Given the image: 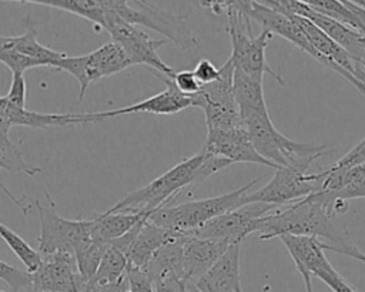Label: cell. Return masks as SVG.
I'll return each mask as SVG.
<instances>
[{
  "label": "cell",
  "instance_id": "ac0fdd59",
  "mask_svg": "<svg viewBox=\"0 0 365 292\" xmlns=\"http://www.w3.org/2000/svg\"><path fill=\"white\" fill-rule=\"evenodd\" d=\"M248 17L250 20L257 21L262 27V30H267L271 34H278L284 37L285 40L297 46L299 50L308 53L311 57H314L321 63L318 53L312 48V46L309 44V41L307 40L305 34L302 33V30L299 28V26L297 24L292 16H285L282 13H278L272 9H268L254 1V6Z\"/></svg>",
  "mask_w": 365,
  "mask_h": 292
},
{
  "label": "cell",
  "instance_id": "4dcf8cb0",
  "mask_svg": "<svg viewBox=\"0 0 365 292\" xmlns=\"http://www.w3.org/2000/svg\"><path fill=\"white\" fill-rule=\"evenodd\" d=\"M51 68L67 71L78 81V84H80L78 100L81 101L84 98V94H86L88 85H90V81L87 77V56H76V57L64 56L60 60H57Z\"/></svg>",
  "mask_w": 365,
  "mask_h": 292
},
{
  "label": "cell",
  "instance_id": "9c48e42d",
  "mask_svg": "<svg viewBox=\"0 0 365 292\" xmlns=\"http://www.w3.org/2000/svg\"><path fill=\"white\" fill-rule=\"evenodd\" d=\"M103 30H106L111 36L113 41L123 47L133 66L145 64L163 75H167L170 78L174 75L175 70L167 66L158 56V48L164 46L168 40L151 38L145 31L138 28V26L123 20L115 13L107 14Z\"/></svg>",
  "mask_w": 365,
  "mask_h": 292
},
{
  "label": "cell",
  "instance_id": "c3c4849f",
  "mask_svg": "<svg viewBox=\"0 0 365 292\" xmlns=\"http://www.w3.org/2000/svg\"><path fill=\"white\" fill-rule=\"evenodd\" d=\"M240 292H242V289H241V291H240Z\"/></svg>",
  "mask_w": 365,
  "mask_h": 292
},
{
  "label": "cell",
  "instance_id": "3957f363",
  "mask_svg": "<svg viewBox=\"0 0 365 292\" xmlns=\"http://www.w3.org/2000/svg\"><path fill=\"white\" fill-rule=\"evenodd\" d=\"M265 177L262 174L261 177H257L251 179L248 184L242 185L241 188L231 191L228 194L217 195V197H210V198H202V199H191L185 201L182 204L174 205V207H161L150 212L147 221L174 231V232H190L210 219L231 211L234 208H238L241 205L242 197L247 194V191L261 181Z\"/></svg>",
  "mask_w": 365,
  "mask_h": 292
},
{
  "label": "cell",
  "instance_id": "4316f807",
  "mask_svg": "<svg viewBox=\"0 0 365 292\" xmlns=\"http://www.w3.org/2000/svg\"><path fill=\"white\" fill-rule=\"evenodd\" d=\"M30 3L70 11L76 16L87 19L100 28H103L106 23V11L100 6L98 0H30Z\"/></svg>",
  "mask_w": 365,
  "mask_h": 292
},
{
  "label": "cell",
  "instance_id": "8992f818",
  "mask_svg": "<svg viewBox=\"0 0 365 292\" xmlns=\"http://www.w3.org/2000/svg\"><path fill=\"white\" fill-rule=\"evenodd\" d=\"M228 34L231 38L230 60L234 68H238L251 75L264 77L268 73L272 78L282 84V78L267 63L265 50L272 34L262 30L258 36L252 34L251 20L241 13H228Z\"/></svg>",
  "mask_w": 365,
  "mask_h": 292
},
{
  "label": "cell",
  "instance_id": "7c38bea8",
  "mask_svg": "<svg viewBox=\"0 0 365 292\" xmlns=\"http://www.w3.org/2000/svg\"><path fill=\"white\" fill-rule=\"evenodd\" d=\"M30 276L31 286L38 291L83 292L86 286L73 252H56L41 256L38 268Z\"/></svg>",
  "mask_w": 365,
  "mask_h": 292
},
{
  "label": "cell",
  "instance_id": "4fadbf2b",
  "mask_svg": "<svg viewBox=\"0 0 365 292\" xmlns=\"http://www.w3.org/2000/svg\"><path fill=\"white\" fill-rule=\"evenodd\" d=\"M204 151L218 155L231 164L234 162H252L272 167L254 150L250 140L245 122L221 130H207V140L202 147Z\"/></svg>",
  "mask_w": 365,
  "mask_h": 292
},
{
  "label": "cell",
  "instance_id": "cb8c5ba5",
  "mask_svg": "<svg viewBox=\"0 0 365 292\" xmlns=\"http://www.w3.org/2000/svg\"><path fill=\"white\" fill-rule=\"evenodd\" d=\"M27 31L21 36H0V47L13 48L27 57L34 58L41 67H53V64L64 57V53L54 51L50 47L43 46L37 40V31L30 20H26Z\"/></svg>",
  "mask_w": 365,
  "mask_h": 292
},
{
  "label": "cell",
  "instance_id": "e0dca14e",
  "mask_svg": "<svg viewBox=\"0 0 365 292\" xmlns=\"http://www.w3.org/2000/svg\"><path fill=\"white\" fill-rule=\"evenodd\" d=\"M185 234V232H184ZM228 242L195 238L185 234L182 239V279L188 285L200 278L228 248Z\"/></svg>",
  "mask_w": 365,
  "mask_h": 292
},
{
  "label": "cell",
  "instance_id": "ffe728a7",
  "mask_svg": "<svg viewBox=\"0 0 365 292\" xmlns=\"http://www.w3.org/2000/svg\"><path fill=\"white\" fill-rule=\"evenodd\" d=\"M181 232H174L165 228H161L150 221H145L138 231L128 254H127V261L130 266L144 269L153 255L167 242L177 239L181 236Z\"/></svg>",
  "mask_w": 365,
  "mask_h": 292
},
{
  "label": "cell",
  "instance_id": "74e56055",
  "mask_svg": "<svg viewBox=\"0 0 365 292\" xmlns=\"http://www.w3.org/2000/svg\"><path fill=\"white\" fill-rule=\"evenodd\" d=\"M154 292H187V283L174 273H165L154 279Z\"/></svg>",
  "mask_w": 365,
  "mask_h": 292
},
{
  "label": "cell",
  "instance_id": "60d3db41",
  "mask_svg": "<svg viewBox=\"0 0 365 292\" xmlns=\"http://www.w3.org/2000/svg\"><path fill=\"white\" fill-rule=\"evenodd\" d=\"M322 244H324V242H322ZM324 249H325V251H332V252H336V254L346 255V256H349V258H354V259H356V261L365 264V254L361 252L352 242H346V244H344V245H341V246H334V248L324 245Z\"/></svg>",
  "mask_w": 365,
  "mask_h": 292
},
{
  "label": "cell",
  "instance_id": "f546056e",
  "mask_svg": "<svg viewBox=\"0 0 365 292\" xmlns=\"http://www.w3.org/2000/svg\"><path fill=\"white\" fill-rule=\"evenodd\" d=\"M110 242H104L101 239H94L91 241V244L84 248L83 251L76 254V262H77V269L80 276L84 279V282L87 283L96 273L98 264L103 258L104 251L107 249Z\"/></svg>",
  "mask_w": 365,
  "mask_h": 292
},
{
  "label": "cell",
  "instance_id": "603a6c76",
  "mask_svg": "<svg viewBox=\"0 0 365 292\" xmlns=\"http://www.w3.org/2000/svg\"><path fill=\"white\" fill-rule=\"evenodd\" d=\"M147 211H120V212H101L94 214L91 218V235L94 239L110 242L127 231H130L137 222L148 218Z\"/></svg>",
  "mask_w": 365,
  "mask_h": 292
},
{
  "label": "cell",
  "instance_id": "d590c367",
  "mask_svg": "<svg viewBox=\"0 0 365 292\" xmlns=\"http://www.w3.org/2000/svg\"><path fill=\"white\" fill-rule=\"evenodd\" d=\"M174 85L177 87V90L187 95V97H192L195 95L200 88H201V84L200 81L197 80V77L194 75L192 71L190 70H181V71H175L174 75L171 77Z\"/></svg>",
  "mask_w": 365,
  "mask_h": 292
},
{
  "label": "cell",
  "instance_id": "83f0119b",
  "mask_svg": "<svg viewBox=\"0 0 365 292\" xmlns=\"http://www.w3.org/2000/svg\"><path fill=\"white\" fill-rule=\"evenodd\" d=\"M314 11L328 16L342 24L352 27L356 31L365 33V28L348 4V0H299Z\"/></svg>",
  "mask_w": 365,
  "mask_h": 292
},
{
  "label": "cell",
  "instance_id": "e575fe53",
  "mask_svg": "<svg viewBox=\"0 0 365 292\" xmlns=\"http://www.w3.org/2000/svg\"><path fill=\"white\" fill-rule=\"evenodd\" d=\"M26 78L24 73H11V84L9 93L4 95L7 103L17 108H26Z\"/></svg>",
  "mask_w": 365,
  "mask_h": 292
},
{
  "label": "cell",
  "instance_id": "8d00e7d4",
  "mask_svg": "<svg viewBox=\"0 0 365 292\" xmlns=\"http://www.w3.org/2000/svg\"><path fill=\"white\" fill-rule=\"evenodd\" d=\"M319 281H322L332 292H356L338 272L336 269L331 265L327 269L318 272L315 275Z\"/></svg>",
  "mask_w": 365,
  "mask_h": 292
},
{
  "label": "cell",
  "instance_id": "f6af8a7d",
  "mask_svg": "<svg viewBox=\"0 0 365 292\" xmlns=\"http://www.w3.org/2000/svg\"><path fill=\"white\" fill-rule=\"evenodd\" d=\"M27 292H50V291H38V289H34V288L31 286V289L27 291Z\"/></svg>",
  "mask_w": 365,
  "mask_h": 292
},
{
  "label": "cell",
  "instance_id": "b9f144b4",
  "mask_svg": "<svg viewBox=\"0 0 365 292\" xmlns=\"http://www.w3.org/2000/svg\"><path fill=\"white\" fill-rule=\"evenodd\" d=\"M9 111V103L6 97H0V135H9V131L11 128L7 117Z\"/></svg>",
  "mask_w": 365,
  "mask_h": 292
},
{
  "label": "cell",
  "instance_id": "bcb514c9",
  "mask_svg": "<svg viewBox=\"0 0 365 292\" xmlns=\"http://www.w3.org/2000/svg\"><path fill=\"white\" fill-rule=\"evenodd\" d=\"M121 292H128V285H127V286H125V288H124Z\"/></svg>",
  "mask_w": 365,
  "mask_h": 292
},
{
  "label": "cell",
  "instance_id": "ab89813d",
  "mask_svg": "<svg viewBox=\"0 0 365 292\" xmlns=\"http://www.w3.org/2000/svg\"><path fill=\"white\" fill-rule=\"evenodd\" d=\"M192 73L197 77V80L200 81V84L205 85V84L212 83L214 80H217V77L220 74V68H217L210 60L202 58L197 63Z\"/></svg>",
  "mask_w": 365,
  "mask_h": 292
},
{
  "label": "cell",
  "instance_id": "836d02e7",
  "mask_svg": "<svg viewBox=\"0 0 365 292\" xmlns=\"http://www.w3.org/2000/svg\"><path fill=\"white\" fill-rule=\"evenodd\" d=\"M125 278L128 292H154V282L144 269L127 265Z\"/></svg>",
  "mask_w": 365,
  "mask_h": 292
},
{
  "label": "cell",
  "instance_id": "484cf974",
  "mask_svg": "<svg viewBox=\"0 0 365 292\" xmlns=\"http://www.w3.org/2000/svg\"><path fill=\"white\" fill-rule=\"evenodd\" d=\"M127 265H128L127 256L121 251H118L117 248L108 244L94 276L87 283L110 285V283L118 282L125 275Z\"/></svg>",
  "mask_w": 365,
  "mask_h": 292
},
{
  "label": "cell",
  "instance_id": "44dd1931",
  "mask_svg": "<svg viewBox=\"0 0 365 292\" xmlns=\"http://www.w3.org/2000/svg\"><path fill=\"white\" fill-rule=\"evenodd\" d=\"M232 88L234 98L242 120L255 114L268 113L267 103L264 98L262 77L251 75L238 68H234Z\"/></svg>",
  "mask_w": 365,
  "mask_h": 292
},
{
  "label": "cell",
  "instance_id": "1f68e13d",
  "mask_svg": "<svg viewBox=\"0 0 365 292\" xmlns=\"http://www.w3.org/2000/svg\"><path fill=\"white\" fill-rule=\"evenodd\" d=\"M0 279H3L11 292H27L31 289V276L26 269L16 268L0 259Z\"/></svg>",
  "mask_w": 365,
  "mask_h": 292
},
{
  "label": "cell",
  "instance_id": "d6a6232c",
  "mask_svg": "<svg viewBox=\"0 0 365 292\" xmlns=\"http://www.w3.org/2000/svg\"><path fill=\"white\" fill-rule=\"evenodd\" d=\"M0 63L6 64L11 73H24L29 68L41 67L38 61L31 57H27L13 48L0 47Z\"/></svg>",
  "mask_w": 365,
  "mask_h": 292
},
{
  "label": "cell",
  "instance_id": "2e32d148",
  "mask_svg": "<svg viewBox=\"0 0 365 292\" xmlns=\"http://www.w3.org/2000/svg\"><path fill=\"white\" fill-rule=\"evenodd\" d=\"M279 239L285 245L304 279L305 292H314L312 278H315L318 272L331 266V262L325 256L324 244L315 236L282 235Z\"/></svg>",
  "mask_w": 365,
  "mask_h": 292
},
{
  "label": "cell",
  "instance_id": "6da1fadb",
  "mask_svg": "<svg viewBox=\"0 0 365 292\" xmlns=\"http://www.w3.org/2000/svg\"><path fill=\"white\" fill-rule=\"evenodd\" d=\"M348 211V201L334 199L317 191L302 199L281 205L267 214L258 226L257 238L268 241L282 235L324 238L325 246H341L349 242L335 218Z\"/></svg>",
  "mask_w": 365,
  "mask_h": 292
},
{
  "label": "cell",
  "instance_id": "9a60e30c",
  "mask_svg": "<svg viewBox=\"0 0 365 292\" xmlns=\"http://www.w3.org/2000/svg\"><path fill=\"white\" fill-rule=\"evenodd\" d=\"M240 248L241 244L228 245L200 278L187 285V292H240Z\"/></svg>",
  "mask_w": 365,
  "mask_h": 292
},
{
  "label": "cell",
  "instance_id": "30bf717a",
  "mask_svg": "<svg viewBox=\"0 0 365 292\" xmlns=\"http://www.w3.org/2000/svg\"><path fill=\"white\" fill-rule=\"evenodd\" d=\"M118 16L134 26H143L163 34L165 40L174 41L182 50H192L198 46L185 14L161 10L148 0L131 1L118 11Z\"/></svg>",
  "mask_w": 365,
  "mask_h": 292
},
{
  "label": "cell",
  "instance_id": "52a82bcc",
  "mask_svg": "<svg viewBox=\"0 0 365 292\" xmlns=\"http://www.w3.org/2000/svg\"><path fill=\"white\" fill-rule=\"evenodd\" d=\"M232 73L234 66L228 58L220 67L217 80L201 85L200 91L191 97L194 107H200L205 114L207 130L230 128L244 122L234 98Z\"/></svg>",
  "mask_w": 365,
  "mask_h": 292
},
{
  "label": "cell",
  "instance_id": "d6986e66",
  "mask_svg": "<svg viewBox=\"0 0 365 292\" xmlns=\"http://www.w3.org/2000/svg\"><path fill=\"white\" fill-rule=\"evenodd\" d=\"M322 179L319 189L334 199L349 201L354 198H365V164L346 168L331 165L321 172Z\"/></svg>",
  "mask_w": 365,
  "mask_h": 292
},
{
  "label": "cell",
  "instance_id": "5bb4252c",
  "mask_svg": "<svg viewBox=\"0 0 365 292\" xmlns=\"http://www.w3.org/2000/svg\"><path fill=\"white\" fill-rule=\"evenodd\" d=\"M155 75L164 81V84H165L164 91H161L153 97H148L140 103L123 107V108L100 111V113H87L90 121L97 122V121H103L107 118L125 115V114H137V113H150V114L165 115V114L180 113L188 107H194L192 98L181 94L170 77L163 75L160 73H155Z\"/></svg>",
  "mask_w": 365,
  "mask_h": 292
},
{
  "label": "cell",
  "instance_id": "8fae6325",
  "mask_svg": "<svg viewBox=\"0 0 365 292\" xmlns=\"http://www.w3.org/2000/svg\"><path fill=\"white\" fill-rule=\"evenodd\" d=\"M322 174H307L294 167H279L267 185L242 197V204L265 202L271 205H288L319 189Z\"/></svg>",
  "mask_w": 365,
  "mask_h": 292
},
{
  "label": "cell",
  "instance_id": "d4e9b609",
  "mask_svg": "<svg viewBox=\"0 0 365 292\" xmlns=\"http://www.w3.org/2000/svg\"><path fill=\"white\" fill-rule=\"evenodd\" d=\"M0 170H6V171H10V172H23V174H27L30 177H33V175H36L41 171L40 167L24 161L20 150L10 140L9 135H0ZM0 189L6 194V197L9 199H11L13 204H16L21 209V212L24 215L27 214V208H30V207L26 205L23 202V199L16 198L13 195V192H10L6 185H3L1 181H0Z\"/></svg>",
  "mask_w": 365,
  "mask_h": 292
},
{
  "label": "cell",
  "instance_id": "7dc6e473",
  "mask_svg": "<svg viewBox=\"0 0 365 292\" xmlns=\"http://www.w3.org/2000/svg\"><path fill=\"white\" fill-rule=\"evenodd\" d=\"M0 292H4V291H1V289H0Z\"/></svg>",
  "mask_w": 365,
  "mask_h": 292
},
{
  "label": "cell",
  "instance_id": "5b68a950",
  "mask_svg": "<svg viewBox=\"0 0 365 292\" xmlns=\"http://www.w3.org/2000/svg\"><path fill=\"white\" fill-rule=\"evenodd\" d=\"M30 202L36 207L40 218L37 252L41 256L56 252H73L76 255L91 244V218L66 219L53 209V201L51 208L38 199H30Z\"/></svg>",
  "mask_w": 365,
  "mask_h": 292
},
{
  "label": "cell",
  "instance_id": "7bdbcfd3",
  "mask_svg": "<svg viewBox=\"0 0 365 292\" xmlns=\"http://www.w3.org/2000/svg\"><path fill=\"white\" fill-rule=\"evenodd\" d=\"M348 4H349V7L352 9V11L358 16V19L361 20V23H362V26H364V28H365V9L356 6L355 3H351V1H348Z\"/></svg>",
  "mask_w": 365,
  "mask_h": 292
},
{
  "label": "cell",
  "instance_id": "277c9868",
  "mask_svg": "<svg viewBox=\"0 0 365 292\" xmlns=\"http://www.w3.org/2000/svg\"><path fill=\"white\" fill-rule=\"evenodd\" d=\"M201 162V152L181 161L175 167L170 168L145 187L127 194L121 201L114 204L107 212L120 211H147L151 212L157 208L165 207L174 195L182 188L195 185L197 170Z\"/></svg>",
  "mask_w": 365,
  "mask_h": 292
},
{
  "label": "cell",
  "instance_id": "7a4b0ae2",
  "mask_svg": "<svg viewBox=\"0 0 365 292\" xmlns=\"http://www.w3.org/2000/svg\"><path fill=\"white\" fill-rule=\"evenodd\" d=\"M254 150L277 170L279 167H294L307 171L311 164L334 151L325 145L297 142L281 134L271 122L269 113L255 114L244 120Z\"/></svg>",
  "mask_w": 365,
  "mask_h": 292
},
{
  "label": "cell",
  "instance_id": "f35d334b",
  "mask_svg": "<svg viewBox=\"0 0 365 292\" xmlns=\"http://www.w3.org/2000/svg\"><path fill=\"white\" fill-rule=\"evenodd\" d=\"M365 97V90L361 93ZM358 164H365V138L356 144L351 151H348L341 160H338L334 165L338 168H346Z\"/></svg>",
  "mask_w": 365,
  "mask_h": 292
},
{
  "label": "cell",
  "instance_id": "7402d4cb",
  "mask_svg": "<svg viewBox=\"0 0 365 292\" xmlns=\"http://www.w3.org/2000/svg\"><path fill=\"white\" fill-rule=\"evenodd\" d=\"M86 56H87V77L90 83L104 77H110L133 66L128 56L123 50V47L115 41L106 43L97 50Z\"/></svg>",
  "mask_w": 365,
  "mask_h": 292
},
{
  "label": "cell",
  "instance_id": "ee69618b",
  "mask_svg": "<svg viewBox=\"0 0 365 292\" xmlns=\"http://www.w3.org/2000/svg\"><path fill=\"white\" fill-rule=\"evenodd\" d=\"M348 1H351V3H355L356 6H359V7L365 9V0H348Z\"/></svg>",
  "mask_w": 365,
  "mask_h": 292
},
{
  "label": "cell",
  "instance_id": "ba28073f",
  "mask_svg": "<svg viewBox=\"0 0 365 292\" xmlns=\"http://www.w3.org/2000/svg\"><path fill=\"white\" fill-rule=\"evenodd\" d=\"M277 205L265 202L242 204L238 208L227 211L204 225L185 232L195 238H208L225 241L228 244H241L250 234L257 232L264 217L275 209Z\"/></svg>",
  "mask_w": 365,
  "mask_h": 292
},
{
  "label": "cell",
  "instance_id": "f1b7e54d",
  "mask_svg": "<svg viewBox=\"0 0 365 292\" xmlns=\"http://www.w3.org/2000/svg\"><path fill=\"white\" fill-rule=\"evenodd\" d=\"M0 236L7 244V246L14 252V255L23 262L27 272H34L40 262L41 255L37 252V249L31 248L20 235H17L14 231L7 228L4 224L0 222Z\"/></svg>",
  "mask_w": 365,
  "mask_h": 292
}]
</instances>
